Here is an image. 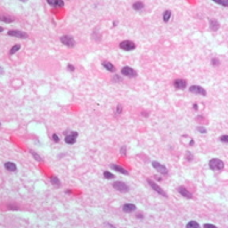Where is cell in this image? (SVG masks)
Returning a JSON list of instances; mask_svg holds the SVG:
<instances>
[{
  "label": "cell",
  "instance_id": "cell-5",
  "mask_svg": "<svg viewBox=\"0 0 228 228\" xmlns=\"http://www.w3.org/2000/svg\"><path fill=\"white\" fill-rule=\"evenodd\" d=\"M112 185H113V188L115 190H118V191H120V193H128V190H129L128 185H127L126 183H124V182H120V181L114 182Z\"/></svg>",
  "mask_w": 228,
  "mask_h": 228
},
{
  "label": "cell",
  "instance_id": "cell-13",
  "mask_svg": "<svg viewBox=\"0 0 228 228\" xmlns=\"http://www.w3.org/2000/svg\"><path fill=\"white\" fill-rule=\"evenodd\" d=\"M110 168L114 170V171H118L119 174H124V175H128V171L125 169V168H122V166H120V165H118V164H111L110 165Z\"/></svg>",
  "mask_w": 228,
  "mask_h": 228
},
{
  "label": "cell",
  "instance_id": "cell-32",
  "mask_svg": "<svg viewBox=\"0 0 228 228\" xmlns=\"http://www.w3.org/2000/svg\"><path fill=\"white\" fill-rule=\"evenodd\" d=\"M120 153H121V154H124V156L126 154V147H125V146H122V147L120 149Z\"/></svg>",
  "mask_w": 228,
  "mask_h": 228
},
{
  "label": "cell",
  "instance_id": "cell-33",
  "mask_svg": "<svg viewBox=\"0 0 228 228\" xmlns=\"http://www.w3.org/2000/svg\"><path fill=\"white\" fill-rule=\"evenodd\" d=\"M121 110H122V107H121V105H119V106H118V108H116V113L115 114H116V115H119V114L121 113Z\"/></svg>",
  "mask_w": 228,
  "mask_h": 228
},
{
  "label": "cell",
  "instance_id": "cell-28",
  "mask_svg": "<svg viewBox=\"0 0 228 228\" xmlns=\"http://www.w3.org/2000/svg\"><path fill=\"white\" fill-rule=\"evenodd\" d=\"M196 129H197L199 132H201L202 134H206V133H207V128H206V127H203V126H199Z\"/></svg>",
  "mask_w": 228,
  "mask_h": 228
},
{
  "label": "cell",
  "instance_id": "cell-1",
  "mask_svg": "<svg viewBox=\"0 0 228 228\" xmlns=\"http://www.w3.org/2000/svg\"><path fill=\"white\" fill-rule=\"evenodd\" d=\"M209 168L214 171H220V170H224L225 163L219 158H213L209 160Z\"/></svg>",
  "mask_w": 228,
  "mask_h": 228
},
{
  "label": "cell",
  "instance_id": "cell-2",
  "mask_svg": "<svg viewBox=\"0 0 228 228\" xmlns=\"http://www.w3.org/2000/svg\"><path fill=\"white\" fill-rule=\"evenodd\" d=\"M146 181H147V183L150 184V187H151V188H152V189L157 193V194L162 195L163 197H168V194H166V193H165V191H164V190H163V189H162V188H160V187H159V185H158L154 181H152V179H150V178H147Z\"/></svg>",
  "mask_w": 228,
  "mask_h": 228
},
{
  "label": "cell",
  "instance_id": "cell-20",
  "mask_svg": "<svg viewBox=\"0 0 228 228\" xmlns=\"http://www.w3.org/2000/svg\"><path fill=\"white\" fill-rule=\"evenodd\" d=\"M132 7H133V10H135V11H140V10L144 8V4H143L141 1H135V2L132 5Z\"/></svg>",
  "mask_w": 228,
  "mask_h": 228
},
{
  "label": "cell",
  "instance_id": "cell-7",
  "mask_svg": "<svg viewBox=\"0 0 228 228\" xmlns=\"http://www.w3.org/2000/svg\"><path fill=\"white\" fill-rule=\"evenodd\" d=\"M151 164H152V166H153L159 174H162V175H168V169H166L165 165H163V164H160L159 162H156V160H153Z\"/></svg>",
  "mask_w": 228,
  "mask_h": 228
},
{
  "label": "cell",
  "instance_id": "cell-18",
  "mask_svg": "<svg viewBox=\"0 0 228 228\" xmlns=\"http://www.w3.org/2000/svg\"><path fill=\"white\" fill-rule=\"evenodd\" d=\"M209 26H210V29L213 31H216V30H219L220 24H219V21L216 19H209Z\"/></svg>",
  "mask_w": 228,
  "mask_h": 228
},
{
  "label": "cell",
  "instance_id": "cell-21",
  "mask_svg": "<svg viewBox=\"0 0 228 228\" xmlns=\"http://www.w3.org/2000/svg\"><path fill=\"white\" fill-rule=\"evenodd\" d=\"M20 48H21V46H20L19 44H15V45H13V46L11 48V50H10V55H11V56H12V55H14L17 51H19V50H20Z\"/></svg>",
  "mask_w": 228,
  "mask_h": 228
},
{
  "label": "cell",
  "instance_id": "cell-31",
  "mask_svg": "<svg viewBox=\"0 0 228 228\" xmlns=\"http://www.w3.org/2000/svg\"><path fill=\"white\" fill-rule=\"evenodd\" d=\"M52 140H54L55 143H58V141H60V137H58L57 134H52Z\"/></svg>",
  "mask_w": 228,
  "mask_h": 228
},
{
  "label": "cell",
  "instance_id": "cell-12",
  "mask_svg": "<svg viewBox=\"0 0 228 228\" xmlns=\"http://www.w3.org/2000/svg\"><path fill=\"white\" fill-rule=\"evenodd\" d=\"M177 190H178V193H179L183 197H185V199H193V194H191L185 187H178Z\"/></svg>",
  "mask_w": 228,
  "mask_h": 228
},
{
  "label": "cell",
  "instance_id": "cell-29",
  "mask_svg": "<svg viewBox=\"0 0 228 228\" xmlns=\"http://www.w3.org/2000/svg\"><path fill=\"white\" fill-rule=\"evenodd\" d=\"M220 140H221L222 143H225V144H228V134L221 135V137H220Z\"/></svg>",
  "mask_w": 228,
  "mask_h": 228
},
{
  "label": "cell",
  "instance_id": "cell-27",
  "mask_svg": "<svg viewBox=\"0 0 228 228\" xmlns=\"http://www.w3.org/2000/svg\"><path fill=\"white\" fill-rule=\"evenodd\" d=\"M0 20L5 21V23H12L13 21V19L11 17H6V15H0Z\"/></svg>",
  "mask_w": 228,
  "mask_h": 228
},
{
  "label": "cell",
  "instance_id": "cell-30",
  "mask_svg": "<svg viewBox=\"0 0 228 228\" xmlns=\"http://www.w3.org/2000/svg\"><path fill=\"white\" fill-rule=\"evenodd\" d=\"M212 64H213L214 67H216V65L220 64V61H219L218 58H213V60H212Z\"/></svg>",
  "mask_w": 228,
  "mask_h": 228
},
{
  "label": "cell",
  "instance_id": "cell-19",
  "mask_svg": "<svg viewBox=\"0 0 228 228\" xmlns=\"http://www.w3.org/2000/svg\"><path fill=\"white\" fill-rule=\"evenodd\" d=\"M171 17H172V13H171V11H170V10L164 11V13H163V20H164L165 23H168V21L171 19Z\"/></svg>",
  "mask_w": 228,
  "mask_h": 228
},
{
  "label": "cell",
  "instance_id": "cell-11",
  "mask_svg": "<svg viewBox=\"0 0 228 228\" xmlns=\"http://www.w3.org/2000/svg\"><path fill=\"white\" fill-rule=\"evenodd\" d=\"M79 137V133L77 132H70L69 134H65V143L69 144V145H73L75 141H76V138Z\"/></svg>",
  "mask_w": 228,
  "mask_h": 228
},
{
  "label": "cell",
  "instance_id": "cell-10",
  "mask_svg": "<svg viewBox=\"0 0 228 228\" xmlns=\"http://www.w3.org/2000/svg\"><path fill=\"white\" fill-rule=\"evenodd\" d=\"M174 86H175V88H177V89H185L187 86H188V82H187V80H184V79H176V80L174 81Z\"/></svg>",
  "mask_w": 228,
  "mask_h": 228
},
{
  "label": "cell",
  "instance_id": "cell-17",
  "mask_svg": "<svg viewBox=\"0 0 228 228\" xmlns=\"http://www.w3.org/2000/svg\"><path fill=\"white\" fill-rule=\"evenodd\" d=\"M102 67H104L106 70L111 71V73L115 71V67H114L111 62H108V61H104V62H102Z\"/></svg>",
  "mask_w": 228,
  "mask_h": 228
},
{
  "label": "cell",
  "instance_id": "cell-26",
  "mask_svg": "<svg viewBox=\"0 0 228 228\" xmlns=\"http://www.w3.org/2000/svg\"><path fill=\"white\" fill-rule=\"evenodd\" d=\"M104 177H105L106 179H113L114 175L112 172H110V171H104Z\"/></svg>",
  "mask_w": 228,
  "mask_h": 228
},
{
  "label": "cell",
  "instance_id": "cell-9",
  "mask_svg": "<svg viewBox=\"0 0 228 228\" xmlns=\"http://www.w3.org/2000/svg\"><path fill=\"white\" fill-rule=\"evenodd\" d=\"M8 36H12V37H17V38H21V39H26L29 37V35L26 32H23V31H18V30H12V31H8L7 32Z\"/></svg>",
  "mask_w": 228,
  "mask_h": 228
},
{
  "label": "cell",
  "instance_id": "cell-37",
  "mask_svg": "<svg viewBox=\"0 0 228 228\" xmlns=\"http://www.w3.org/2000/svg\"><path fill=\"white\" fill-rule=\"evenodd\" d=\"M2 31H4V29H2L1 26H0V32H2Z\"/></svg>",
  "mask_w": 228,
  "mask_h": 228
},
{
  "label": "cell",
  "instance_id": "cell-34",
  "mask_svg": "<svg viewBox=\"0 0 228 228\" xmlns=\"http://www.w3.org/2000/svg\"><path fill=\"white\" fill-rule=\"evenodd\" d=\"M68 69H69L70 71H74V70H75V67H74L73 64H68Z\"/></svg>",
  "mask_w": 228,
  "mask_h": 228
},
{
  "label": "cell",
  "instance_id": "cell-23",
  "mask_svg": "<svg viewBox=\"0 0 228 228\" xmlns=\"http://www.w3.org/2000/svg\"><path fill=\"white\" fill-rule=\"evenodd\" d=\"M50 181H51V183H52L54 185H56V187H61V182H60V179H58L56 176H52V177L50 178Z\"/></svg>",
  "mask_w": 228,
  "mask_h": 228
},
{
  "label": "cell",
  "instance_id": "cell-24",
  "mask_svg": "<svg viewBox=\"0 0 228 228\" xmlns=\"http://www.w3.org/2000/svg\"><path fill=\"white\" fill-rule=\"evenodd\" d=\"M191 227H195V228H199L200 227V224L196 222V221H190L187 224V228H191Z\"/></svg>",
  "mask_w": 228,
  "mask_h": 228
},
{
  "label": "cell",
  "instance_id": "cell-6",
  "mask_svg": "<svg viewBox=\"0 0 228 228\" xmlns=\"http://www.w3.org/2000/svg\"><path fill=\"white\" fill-rule=\"evenodd\" d=\"M189 90H190V93H193V94H197V95H202V96H206V95H207L206 89H204V88H202L201 86H197V85L190 86Z\"/></svg>",
  "mask_w": 228,
  "mask_h": 228
},
{
  "label": "cell",
  "instance_id": "cell-4",
  "mask_svg": "<svg viewBox=\"0 0 228 228\" xmlns=\"http://www.w3.org/2000/svg\"><path fill=\"white\" fill-rule=\"evenodd\" d=\"M120 49L124 50V51H132L135 49V44L132 42V40H122L120 43Z\"/></svg>",
  "mask_w": 228,
  "mask_h": 228
},
{
  "label": "cell",
  "instance_id": "cell-39",
  "mask_svg": "<svg viewBox=\"0 0 228 228\" xmlns=\"http://www.w3.org/2000/svg\"><path fill=\"white\" fill-rule=\"evenodd\" d=\"M0 125H1V124H0Z\"/></svg>",
  "mask_w": 228,
  "mask_h": 228
},
{
  "label": "cell",
  "instance_id": "cell-15",
  "mask_svg": "<svg viewBox=\"0 0 228 228\" xmlns=\"http://www.w3.org/2000/svg\"><path fill=\"white\" fill-rule=\"evenodd\" d=\"M135 209H137V207L134 204H132V203H126V204L122 206V210L125 213H133Z\"/></svg>",
  "mask_w": 228,
  "mask_h": 228
},
{
  "label": "cell",
  "instance_id": "cell-25",
  "mask_svg": "<svg viewBox=\"0 0 228 228\" xmlns=\"http://www.w3.org/2000/svg\"><path fill=\"white\" fill-rule=\"evenodd\" d=\"M212 1H214L215 4H219L221 6H225V7L228 6V0H212Z\"/></svg>",
  "mask_w": 228,
  "mask_h": 228
},
{
  "label": "cell",
  "instance_id": "cell-36",
  "mask_svg": "<svg viewBox=\"0 0 228 228\" xmlns=\"http://www.w3.org/2000/svg\"><path fill=\"white\" fill-rule=\"evenodd\" d=\"M0 74H4V69L0 67Z\"/></svg>",
  "mask_w": 228,
  "mask_h": 228
},
{
  "label": "cell",
  "instance_id": "cell-14",
  "mask_svg": "<svg viewBox=\"0 0 228 228\" xmlns=\"http://www.w3.org/2000/svg\"><path fill=\"white\" fill-rule=\"evenodd\" d=\"M4 166H5V169L7 171H11V172H15L17 171V165L13 162H6L4 164Z\"/></svg>",
  "mask_w": 228,
  "mask_h": 228
},
{
  "label": "cell",
  "instance_id": "cell-3",
  "mask_svg": "<svg viewBox=\"0 0 228 228\" xmlns=\"http://www.w3.org/2000/svg\"><path fill=\"white\" fill-rule=\"evenodd\" d=\"M60 39H61V43H62L63 45L68 46V48H74V46H75V39H74L71 36H69V35H64V36H62Z\"/></svg>",
  "mask_w": 228,
  "mask_h": 228
},
{
  "label": "cell",
  "instance_id": "cell-16",
  "mask_svg": "<svg viewBox=\"0 0 228 228\" xmlns=\"http://www.w3.org/2000/svg\"><path fill=\"white\" fill-rule=\"evenodd\" d=\"M46 2L50 6H54V7H63L64 6V1L63 0H46Z\"/></svg>",
  "mask_w": 228,
  "mask_h": 228
},
{
  "label": "cell",
  "instance_id": "cell-22",
  "mask_svg": "<svg viewBox=\"0 0 228 228\" xmlns=\"http://www.w3.org/2000/svg\"><path fill=\"white\" fill-rule=\"evenodd\" d=\"M30 153H31V154L33 156V158H35V159H36L37 162H39V163H43V158H42L40 156H38V154H37V153H36L35 151H32V150H30Z\"/></svg>",
  "mask_w": 228,
  "mask_h": 228
},
{
  "label": "cell",
  "instance_id": "cell-38",
  "mask_svg": "<svg viewBox=\"0 0 228 228\" xmlns=\"http://www.w3.org/2000/svg\"><path fill=\"white\" fill-rule=\"evenodd\" d=\"M20 1H23V2H25V1H27V0H20Z\"/></svg>",
  "mask_w": 228,
  "mask_h": 228
},
{
  "label": "cell",
  "instance_id": "cell-35",
  "mask_svg": "<svg viewBox=\"0 0 228 228\" xmlns=\"http://www.w3.org/2000/svg\"><path fill=\"white\" fill-rule=\"evenodd\" d=\"M203 227H216L215 225H213V224H204L203 225Z\"/></svg>",
  "mask_w": 228,
  "mask_h": 228
},
{
  "label": "cell",
  "instance_id": "cell-8",
  "mask_svg": "<svg viewBox=\"0 0 228 228\" xmlns=\"http://www.w3.org/2000/svg\"><path fill=\"white\" fill-rule=\"evenodd\" d=\"M121 74L126 77H135L137 76V71L134 69H132L131 67H122Z\"/></svg>",
  "mask_w": 228,
  "mask_h": 228
}]
</instances>
